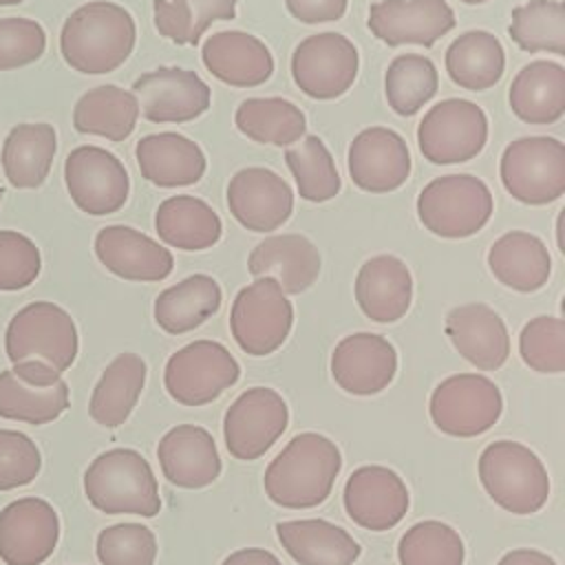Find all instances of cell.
Instances as JSON below:
<instances>
[{
    "label": "cell",
    "instance_id": "46",
    "mask_svg": "<svg viewBox=\"0 0 565 565\" xmlns=\"http://www.w3.org/2000/svg\"><path fill=\"white\" fill-rule=\"evenodd\" d=\"M95 552L102 565H154L157 539L141 523H117L97 534Z\"/></svg>",
    "mask_w": 565,
    "mask_h": 565
},
{
    "label": "cell",
    "instance_id": "50",
    "mask_svg": "<svg viewBox=\"0 0 565 565\" xmlns=\"http://www.w3.org/2000/svg\"><path fill=\"white\" fill-rule=\"evenodd\" d=\"M349 0H285L287 11L302 24L335 22L347 13Z\"/></svg>",
    "mask_w": 565,
    "mask_h": 565
},
{
    "label": "cell",
    "instance_id": "14",
    "mask_svg": "<svg viewBox=\"0 0 565 565\" xmlns=\"http://www.w3.org/2000/svg\"><path fill=\"white\" fill-rule=\"evenodd\" d=\"M64 183L73 203L90 216L119 212L130 194V177L119 157L99 146H77L64 161Z\"/></svg>",
    "mask_w": 565,
    "mask_h": 565
},
{
    "label": "cell",
    "instance_id": "27",
    "mask_svg": "<svg viewBox=\"0 0 565 565\" xmlns=\"http://www.w3.org/2000/svg\"><path fill=\"white\" fill-rule=\"evenodd\" d=\"M157 459L163 477L188 490H199L214 483L221 475V457L214 437L194 424H179L170 428L159 446Z\"/></svg>",
    "mask_w": 565,
    "mask_h": 565
},
{
    "label": "cell",
    "instance_id": "47",
    "mask_svg": "<svg viewBox=\"0 0 565 565\" xmlns=\"http://www.w3.org/2000/svg\"><path fill=\"white\" fill-rule=\"evenodd\" d=\"M42 269L38 245L13 230H0V291H18L33 285Z\"/></svg>",
    "mask_w": 565,
    "mask_h": 565
},
{
    "label": "cell",
    "instance_id": "13",
    "mask_svg": "<svg viewBox=\"0 0 565 565\" xmlns=\"http://www.w3.org/2000/svg\"><path fill=\"white\" fill-rule=\"evenodd\" d=\"M287 424L289 408L282 395L269 386H252L225 411V448L234 459L254 461L278 441Z\"/></svg>",
    "mask_w": 565,
    "mask_h": 565
},
{
    "label": "cell",
    "instance_id": "39",
    "mask_svg": "<svg viewBox=\"0 0 565 565\" xmlns=\"http://www.w3.org/2000/svg\"><path fill=\"white\" fill-rule=\"evenodd\" d=\"M234 126L256 143L289 148L307 132L305 113L282 97H249L236 106Z\"/></svg>",
    "mask_w": 565,
    "mask_h": 565
},
{
    "label": "cell",
    "instance_id": "54",
    "mask_svg": "<svg viewBox=\"0 0 565 565\" xmlns=\"http://www.w3.org/2000/svg\"><path fill=\"white\" fill-rule=\"evenodd\" d=\"M459 2H463V4H483L488 0H459Z\"/></svg>",
    "mask_w": 565,
    "mask_h": 565
},
{
    "label": "cell",
    "instance_id": "23",
    "mask_svg": "<svg viewBox=\"0 0 565 565\" xmlns=\"http://www.w3.org/2000/svg\"><path fill=\"white\" fill-rule=\"evenodd\" d=\"M93 247L97 260L124 280L159 282L174 269V256L163 243L128 225L102 227Z\"/></svg>",
    "mask_w": 565,
    "mask_h": 565
},
{
    "label": "cell",
    "instance_id": "3",
    "mask_svg": "<svg viewBox=\"0 0 565 565\" xmlns=\"http://www.w3.org/2000/svg\"><path fill=\"white\" fill-rule=\"evenodd\" d=\"M84 492L104 514H141L161 510L157 477L148 459L132 448H110L97 455L84 472Z\"/></svg>",
    "mask_w": 565,
    "mask_h": 565
},
{
    "label": "cell",
    "instance_id": "52",
    "mask_svg": "<svg viewBox=\"0 0 565 565\" xmlns=\"http://www.w3.org/2000/svg\"><path fill=\"white\" fill-rule=\"evenodd\" d=\"M497 565H558L552 556L539 552V550H512L499 558Z\"/></svg>",
    "mask_w": 565,
    "mask_h": 565
},
{
    "label": "cell",
    "instance_id": "8",
    "mask_svg": "<svg viewBox=\"0 0 565 565\" xmlns=\"http://www.w3.org/2000/svg\"><path fill=\"white\" fill-rule=\"evenodd\" d=\"M294 327V305L274 278H254L238 289L230 309V331L241 351L254 358L278 351Z\"/></svg>",
    "mask_w": 565,
    "mask_h": 565
},
{
    "label": "cell",
    "instance_id": "40",
    "mask_svg": "<svg viewBox=\"0 0 565 565\" xmlns=\"http://www.w3.org/2000/svg\"><path fill=\"white\" fill-rule=\"evenodd\" d=\"M238 0H152L154 29L177 46H194L216 20H232Z\"/></svg>",
    "mask_w": 565,
    "mask_h": 565
},
{
    "label": "cell",
    "instance_id": "6",
    "mask_svg": "<svg viewBox=\"0 0 565 565\" xmlns=\"http://www.w3.org/2000/svg\"><path fill=\"white\" fill-rule=\"evenodd\" d=\"M505 192L523 205H547L565 194V143L556 137H519L499 161Z\"/></svg>",
    "mask_w": 565,
    "mask_h": 565
},
{
    "label": "cell",
    "instance_id": "53",
    "mask_svg": "<svg viewBox=\"0 0 565 565\" xmlns=\"http://www.w3.org/2000/svg\"><path fill=\"white\" fill-rule=\"evenodd\" d=\"M24 0H0V7H13V4H20Z\"/></svg>",
    "mask_w": 565,
    "mask_h": 565
},
{
    "label": "cell",
    "instance_id": "22",
    "mask_svg": "<svg viewBox=\"0 0 565 565\" xmlns=\"http://www.w3.org/2000/svg\"><path fill=\"white\" fill-rule=\"evenodd\" d=\"M397 373V351L380 333H351L342 338L331 353V375L335 384L351 395H377Z\"/></svg>",
    "mask_w": 565,
    "mask_h": 565
},
{
    "label": "cell",
    "instance_id": "31",
    "mask_svg": "<svg viewBox=\"0 0 565 565\" xmlns=\"http://www.w3.org/2000/svg\"><path fill=\"white\" fill-rule=\"evenodd\" d=\"M508 102L516 119L547 126L565 115V66L561 62L534 60L512 79Z\"/></svg>",
    "mask_w": 565,
    "mask_h": 565
},
{
    "label": "cell",
    "instance_id": "48",
    "mask_svg": "<svg viewBox=\"0 0 565 565\" xmlns=\"http://www.w3.org/2000/svg\"><path fill=\"white\" fill-rule=\"evenodd\" d=\"M46 49L44 26L31 18H0V71L20 68L42 57Z\"/></svg>",
    "mask_w": 565,
    "mask_h": 565
},
{
    "label": "cell",
    "instance_id": "29",
    "mask_svg": "<svg viewBox=\"0 0 565 565\" xmlns=\"http://www.w3.org/2000/svg\"><path fill=\"white\" fill-rule=\"evenodd\" d=\"M135 159L141 177L157 188L194 185L207 168L201 146L172 130L141 137L135 146Z\"/></svg>",
    "mask_w": 565,
    "mask_h": 565
},
{
    "label": "cell",
    "instance_id": "55",
    "mask_svg": "<svg viewBox=\"0 0 565 565\" xmlns=\"http://www.w3.org/2000/svg\"><path fill=\"white\" fill-rule=\"evenodd\" d=\"M2 194H4V188H2V185H0V199H2Z\"/></svg>",
    "mask_w": 565,
    "mask_h": 565
},
{
    "label": "cell",
    "instance_id": "33",
    "mask_svg": "<svg viewBox=\"0 0 565 565\" xmlns=\"http://www.w3.org/2000/svg\"><path fill=\"white\" fill-rule=\"evenodd\" d=\"M154 230L161 243L183 249L203 252L221 241L223 223L216 210L199 196L177 194L159 203Z\"/></svg>",
    "mask_w": 565,
    "mask_h": 565
},
{
    "label": "cell",
    "instance_id": "1",
    "mask_svg": "<svg viewBox=\"0 0 565 565\" xmlns=\"http://www.w3.org/2000/svg\"><path fill=\"white\" fill-rule=\"evenodd\" d=\"M137 24L128 9L108 0H93L75 9L60 31L64 62L84 75H106L132 53Z\"/></svg>",
    "mask_w": 565,
    "mask_h": 565
},
{
    "label": "cell",
    "instance_id": "10",
    "mask_svg": "<svg viewBox=\"0 0 565 565\" xmlns=\"http://www.w3.org/2000/svg\"><path fill=\"white\" fill-rule=\"evenodd\" d=\"M241 377L236 358L216 340H194L174 351L163 369L168 395L183 406L218 399Z\"/></svg>",
    "mask_w": 565,
    "mask_h": 565
},
{
    "label": "cell",
    "instance_id": "17",
    "mask_svg": "<svg viewBox=\"0 0 565 565\" xmlns=\"http://www.w3.org/2000/svg\"><path fill=\"white\" fill-rule=\"evenodd\" d=\"M227 210L234 221L256 234L285 225L294 212V192L287 181L263 166L241 168L225 190Z\"/></svg>",
    "mask_w": 565,
    "mask_h": 565
},
{
    "label": "cell",
    "instance_id": "19",
    "mask_svg": "<svg viewBox=\"0 0 565 565\" xmlns=\"http://www.w3.org/2000/svg\"><path fill=\"white\" fill-rule=\"evenodd\" d=\"M60 541L55 508L40 497H22L0 512V558L7 565H40Z\"/></svg>",
    "mask_w": 565,
    "mask_h": 565
},
{
    "label": "cell",
    "instance_id": "25",
    "mask_svg": "<svg viewBox=\"0 0 565 565\" xmlns=\"http://www.w3.org/2000/svg\"><path fill=\"white\" fill-rule=\"evenodd\" d=\"M322 256L302 234H274L263 238L247 258L252 278H274L285 296L307 291L320 276Z\"/></svg>",
    "mask_w": 565,
    "mask_h": 565
},
{
    "label": "cell",
    "instance_id": "26",
    "mask_svg": "<svg viewBox=\"0 0 565 565\" xmlns=\"http://www.w3.org/2000/svg\"><path fill=\"white\" fill-rule=\"evenodd\" d=\"M360 311L380 324L402 320L413 302V276L406 263L393 254L371 256L362 263L353 285Z\"/></svg>",
    "mask_w": 565,
    "mask_h": 565
},
{
    "label": "cell",
    "instance_id": "20",
    "mask_svg": "<svg viewBox=\"0 0 565 565\" xmlns=\"http://www.w3.org/2000/svg\"><path fill=\"white\" fill-rule=\"evenodd\" d=\"M455 11L446 0H380L369 7V31L388 46L430 49L455 29Z\"/></svg>",
    "mask_w": 565,
    "mask_h": 565
},
{
    "label": "cell",
    "instance_id": "51",
    "mask_svg": "<svg viewBox=\"0 0 565 565\" xmlns=\"http://www.w3.org/2000/svg\"><path fill=\"white\" fill-rule=\"evenodd\" d=\"M221 565H282L276 554L263 547H243L232 552Z\"/></svg>",
    "mask_w": 565,
    "mask_h": 565
},
{
    "label": "cell",
    "instance_id": "28",
    "mask_svg": "<svg viewBox=\"0 0 565 565\" xmlns=\"http://www.w3.org/2000/svg\"><path fill=\"white\" fill-rule=\"evenodd\" d=\"M201 60L212 77L234 88L260 86L274 75L271 51L245 31L212 33L201 46Z\"/></svg>",
    "mask_w": 565,
    "mask_h": 565
},
{
    "label": "cell",
    "instance_id": "5",
    "mask_svg": "<svg viewBox=\"0 0 565 565\" xmlns=\"http://www.w3.org/2000/svg\"><path fill=\"white\" fill-rule=\"evenodd\" d=\"M492 212V192L475 174L435 177L417 194V216L439 238H470L488 225Z\"/></svg>",
    "mask_w": 565,
    "mask_h": 565
},
{
    "label": "cell",
    "instance_id": "38",
    "mask_svg": "<svg viewBox=\"0 0 565 565\" xmlns=\"http://www.w3.org/2000/svg\"><path fill=\"white\" fill-rule=\"evenodd\" d=\"M139 119L137 97L115 84L86 90L73 108V128L82 135H97L108 141H124Z\"/></svg>",
    "mask_w": 565,
    "mask_h": 565
},
{
    "label": "cell",
    "instance_id": "11",
    "mask_svg": "<svg viewBox=\"0 0 565 565\" xmlns=\"http://www.w3.org/2000/svg\"><path fill=\"white\" fill-rule=\"evenodd\" d=\"M428 411L441 433L450 437H477L499 422L503 397L490 377L457 373L435 386Z\"/></svg>",
    "mask_w": 565,
    "mask_h": 565
},
{
    "label": "cell",
    "instance_id": "35",
    "mask_svg": "<svg viewBox=\"0 0 565 565\" xmlns=\"http://www.w3.org/2000/svg\"><path fill=\"white\" fill-rule=\"evenodd\" d=\"M57 135L51 124H18L4 139L0 163L11 188H40L53 166Z\"/></svg>",
    "mask_w": 565,
    "mask_h": 565
},
{
    "label": "cell",
    "instance_id": "34",
    "mask_svg": "<svg viewBox=\"0 0 565 565\" xmlns=\"http://www.w3.org/2000/svg\"><path fill=\"white\" fill-rule=\"evenodd\" d=\"M223 302L221 285L207 274H192L154 298V322L170 335L188 333L210 320Z\"/></svg>",
    "mask_w": 565,
    "mask_h": 565
},
{
    "label": "cell",
    "instance_id": "41",
    "mask_svg": "<svg viewBox=\"0 0 565 565\" xmlns=\"http://www.w3.org/2000/svg\"><path fill=\"white\" fill-rule=\"evenodd\" d=\"M439 88V73L430 57L402 53L393 57L384 75V95L391 110L399 117L417 115Z\"/></svg>",
    "mask_w": 565,
    "mask_h": 565
},
{
    "label": "cell",
    "instance_id": "24",
    "mask_svg": "<svg viewBox=\"0 0 565 565\" xmlns=\"http://www.w3.org/2000/svg\"><path fill=\"white\" fill-rule=\"evenodd\" d=\"M444 329L457 353L479 371H497L508 362L510 333L490 305L468 302L450 309Z\"/></svg>",
    "mask_w": 565,
    "mask_h": 565
},
{
    "label": "cell",
    "instance_id": "9",
    "mask_svg": "<svg viewBox=\"0 0 565 565\" xmlns=\"http://www.w3.org/2000/svg\"><path fill=\"white\" fill-rule=\"evenodd\" d=\"M488 143V117L470 99L448 97L426 110L417 126V146L435 166H457L475 159Z\"/></svg>",
    "mask_w": 565,
    "mask_h": 565
},
{
    "label": "cell",
    "instance_id": "45",
    "mask_svg": "<svg viewBox=\"0 0 565 565\" xmlns=\"http://www.w3.org/2000/svg\"><path fill=\"white\" fill-rule=\"evenodd\" d=\"M519 353L525 366L536 373L565 371V320L556 316H536L519 333Z\"/></svg>",
    "mask_w": 565,
    "mask_h": 565
},
{
    "label": "cell",
    "instance_id": "30",
    "mask_svg": "<svg viewBox=\"0 0 565 565\" xmlns=\"http://www.w3.org/2000/svg\"><path fill=\"white\" fill-rule=\"evenodd\" d=\"M488 267L492 276L508 289L532 294L547 285L552 274V256L547 245L536 234L510 230L490 245Z\"/></svg>",
    "mask_w": 565,
    "mask_h": 565
},
{
    "label": "cell",
    "instance_id": "21",
    "mask_svg": "<svg viewBox=\"0 0 565 565\" xmlns=\"http://www.w3.org/2000/svg\"><path fill=\"white\" fill-rule=\"evenodd\" d=\"M342 501L355 525L384 532L406 516L408 488L404 479L386 466H360L347 479Z\"/></svg>",
    "mask_w": 565,
    "mask_h": 565
},
{
    "label": "cell",
    "instance_id": "12",
    "mask_svg": "<svg viewBox=\"0 0 565 565\" xmlns=\"http://www.w3.org/2000/svg\"><path fill=\"white\" fill-rule=\"evenodd\" d=\"M294 84L311 99L329 102L342 97L355 82L360 53L355 44L335 31L313 33L291 53Z\"/></svg>",
    "mask_w": 565,
    "mask_h": 565
},
{
    "label": "cell",
    "instance_id": "49",
    "mask_svg": "<svg viewBox=\"0 0 565 565\" xmlns=\"http://www.w3.org/2000/svg\"><path fill=\"white\" fill-rule=\"evenodd\" d=\"M40 466V450L29 435L0 428V490L31 483L38 477Z\"/></svg>",
    "mask_w": 565,
    "mask_h": 565
},
{
    "label": "cell",
    "instance_id": "42",
    "mask_svg": "<svg viewBox=\"0 0 565 565\" xmlns=\"http://www.w3.org/2000/svg\"><path fill=\"white\" fill-rule=\"evenodd\" d=\"M285 163L300 199L309 203L331 201L342 188L335 161L324 141L316 135H305L298 143L289 146L285 150Z\"/></svg>",
    "mask_w": 565,
    "mask_h": 565
},
{
    "label": "cell",
    "instance_id": "43",
    "mask_svg": "<svg viewBox=\"0 0 565 565\" xmlns=\"http://www.w3.org/2000/svg\"><path fill=\"white\" fill-rule=\"evenodd\" d=\"M512 42L525 53L565 55V4L561 0H530L512 9L508 29Z\"/></svg>",
    "mask_w": 565,
    "mask_h": 565
},
{
    "label": "cell",
    "instance_id": "18",
    "mask_svg": "<svg viewBox=\"0 0 565 565\" xmlns=\"http://www.w3.org/2000/svg\"><path fill=\"white\" fill-rule=\"evenodd\" d=\"M347 168L353 185L362 192H395L411 177V150L393 128L371 126L349 143Z\"/></svg>",
    "mask_w": 565,
    "mask_h": 565
},
{
    "label": "cell",
    "instance_id": "4",
    "mask_svg": "<svg viewBox=\"0 0 565 565\" xmlns=\"http://www.w3.org/2000/svg\"><path fill=\"white\" fill-rule=\"evenodd\" d=\"M479 481L499 508L519 516L539 512L550 497L543 461L534 450L512 439H499L483 448Z\"/></svg>",
    "mask_w": 565,
    "mask_h": 565
},
{
    "label": "cell",
    "instance_id": "36",
    "mask_svg": "<svg viewBox=\"0 0 565 565\" xmlns=\"http://www.w3.org/2000/svg\"><path fill=\"white\" fill-rule=\"evenodd\" d=\"M148 366L141 355L137 353H119L97 380L90 402L88 415L104 428L121 426L132 408L146 384Z\"/></svg>",
    "mask_w": 565,
    "mask_h": 565
},
{
    "label": "cell",
    "instance_id": "44",
    "mask_svg": "<svg viewBox=\"0 0 565 565\" xmlns=\"http://www.w3.org/2000/svg\"><path fill=\"white\" fill-rule=\"evenodd\" d=\"M397 558L399 565H463L466 547L452 525L426 519L404 532Z\"/></svg>",
    "mask_w": 565,
    "mask_h": 565
},
{
    "label": "cell",
    "instance_id": "7",
    "mask_svg": "<svg viewBox=\"0 0 565 565\" xmlns=\"http://www.w3.org/2000/svg\"><path fill=\"white\" fill-rule=\"evenodd\" d=\"M4 351L9 360H40L64 373L73 366L79 351L77 327L66 309L49 300H35L22 307L4 331Z\"/></svg>",
    "mask_w": 565,
    "mask_h": 565
},
{
    "label": "cell",
    "instance_id": "16",
    "mask_svg": "<svg viewBox=\"0 0 565 565\" xmlns=\"http://www.w3.org/2000/svg\"><path fill=\"white\" fill-rule=\"evenodd\" d=\"M139 115L152 124H183L201 117L212 104L210 86L190 68L159 66L139 75L132 90Z\"/></svg>",
    "mask_w": 565,
    "mask_h": 565
},
{
    "label": "cell",
    "instance_id": "15",
    "mask_svg": "<svg viewBox=\"0 0 565 565\" xmlns=\"http://www.w3.org/2000/svg\"><path fill=\"white\" fill-rule=\"evenodd\" d=\"M71 406L62 373L40 360L15 362L0 373V417L33 426L57 419Z\"/></svg>",
    "mask_w": 565,
    "mask_h": 565
},
{
    "label": "cell",
    "instance_id": "37",
    "mask_svg": "<svg viewBox=\"0 0 565 565\" xmlns=\"http://www.w3.org/2000/svg\"><path fill=\"white\" fill-rule=\"evenodd\" d=\"M444 62L452 84L479 93L492 88L503 77L505 51L494 33L475 29L448 44Z\"/></svg>",
    "mask_w": 565,
    "mask_h": 565
},
{
    "label": "cell",
    "instance_id": "32",
    "mask_svg": "<svg viewBox=\"0 0 565 565\" xmlns=\"http://www.w3.org/2000/svg\"><path fill=\"white\" fill-rule=\"evenodd\" d=\"M276 536L300 565H353L362 552L344 527L324 519L280 521L276 523Z\"/></svg>",
    "mask_w": 565,
    "mask_h": 565
},
{
    "label": "cell",
    "instance_id": "2",
    "mask_svg": "<svg viewBox=\"0 0 565 565\" xmlns=\"http://www.w3.org/2000/svg\"><path fill=\"white\" fill-rule=\"evenodd\" d=\"M342 468L335 441L320 433H298L269 461L263 486L269 501L289 510L324 503Z\"/></svg>",
    "mask_w": 565,
    "mask_h": 565
}]
</instances>
